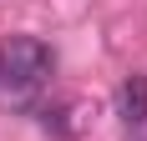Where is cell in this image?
Masks as SVG:
<instances>
[{
  "instance_id": "obj_1",
  "label": "cell",
  "mask_w": 147,
  "mask_h": 141,
  "mask_svg": "<svg viewBox=\"0 0 147 141\" xmlns=\"http://www.w3.org/2000/svg\"><path fill=\"white\" fill-rule=\"evenodd\" d=\"M51 76V45L36 35H10L0 45V81H10L15 91H30Z\"/></svg>"
},
{
  "instance_id": "obj_2",
  "label": "cell",
  "mask_w": 147,
  "mask_h": 141,
  "mask_svg": "<svg viewBox=\"0 0 147 141\" xmlns=\"http://www.w3.org/2000/svg\"><path fill=\"white\" fill-rule=\"evenodd\" d=\"M117 116L127 126H142L147 121V76H127L117 91Z\"/></svg>"
}]
</instances>
